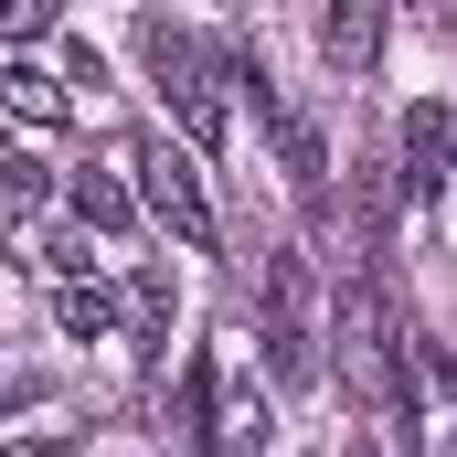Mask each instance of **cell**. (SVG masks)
<instances>
[{
    "label": "cell",
    "instance_id": "ba28073f",
    "mask_svg": "<svg viewBox=\"0 0 457 457\" xmlns=\"http://www.w3.org/2000/svg\"><path fill=\"white\" fill-rule=\"evenodd\" d=\"M245 86H255V117H266V138H277V160H287V181H298V192H320V170H330V160H320V128H309V117H298L287 96H277V86H266V64H255Z\"/></svg>",
    "mask_w": 457,
    "mask_h": 457
},
{
    "label": "cell",
    "instance_id": "e0dca14e",
    "mask_svg": "<svg viewBox=\"0 0 457 457\" xmlns=\"http://www.w3.org/2000/svg\"><path fill=\"white\" fill-rule=\"evenodd\" d=\"M341 457H372V447H341Z\"/></svg>",
    "mask_w": 457,
    "mask_h": 457
},
{
    "label": "cell",
    "instance_id": "8992f818",
    "mask_svg": "<svg viewBox=\"0 0 457 457\" xmlns=\"http://www.w3.org/2000/svg\"><path fill=\"white\" fill-rule=\"evenodd\" d=\"M128 170H138V203H149V213H160V224L181 234V245H192V255H203V245H213V192H203V160H192V149H170V138H149V149H128Z\"/></svg>",
    "mask_w": 457,
    "mask_h": 457
},
{
    "label": "cell",
    "instance_id": "52a82bcc",
    "mask_svg": "<svg viewBox=\"0 0 457 457\" xmlns=\"http://www.w3.org/2000/svg\"><path fill=\"white\" fill-rule=\"evenodd\" d=\"M394 149H404V192L436 203V192H447V160H457V117H447V107H404Z\"/></svg>",
    "mask_w": 457,
    "mask_h": 457
},
{
    "label": "cell",
    "instance_id": "3957f363",
    "mask_svg": "<svg viewBox=\"0 0 457 457\" xmlns=\"http://www.w3.org/2000/svg\"><path fill=\"white\" fill-rule=\"evenodd\" d=\"M320 341H330V298H320L309 245H287V255H266V372L320 383Z\"/></svg>",
    "mask_w": 457,
    "mask_h": 457
},
{
    "label": "cell",
    "instance_id": "4fadbf2b",
    "mask_svg": "<svg viewBox=\"0 0 457 457\" xmlns=\"http://www.w3.org/2000/svg\"><path fill=\"white\" fill-rule=\"evenodd\" d=\"M128 320H138V330H170V277H160V266L128 287Z\"/></svg>",
    "mask_w": 457,
    "mask_h": 457
},
{
    "label": "cell",
    "instance_id": "5b68a950",
    "mask_svg": "<svg viewBox=\"0 0 457 457\" xmlns=\"http://www.w3.org/2000/svg\"><path fill=\"white\" fill-rule=\"evenodd\" d=\"M181 415H192L203 457H266V404H255V383H224L213 351H192V372H181Z\"/></svg>",
    "mask_w": 457,
    "mask_h": 457
},
{
    "label": "cell",
    "instance_id": "30bf717a",
    "mask_svg": "<svg viewBox=\"0 0 457 457\" xmlns=\"http://www.w3.org/2000/svg\"><path fill=\"white\" fill-rule=\"evenodd\" d=\"M0 107L21 117V128H64L75 96H64V75H43V64H0Z\"/></svg>",
    "mask_w": 457,
    "mask_h": 457
},
{
    "label": "cell",
    "instance_id": "7c38bea8",
    "mask_svg": "<svg viewBox=\"0 0 457 457\" xmlns=\"http://www.w3.org/2000/svg\"><path fill=\"white\" fill-rule=\"evenodd\" d=\"M54 320H64V341H107V330H117V298L96 287V277H64V287H54Z\"/></svg>",
    "mask_w": 457,
    "mask_h": 457
},
{
    "label": "cell",
    "instance_id": "6da1fadb",
    "mask_svg": "<svg viewBox=\"0 0 457 457\" xmlns=\"http://www.w3.org/2000/svg\"><path fill=\"white\" fill-rule=\"evenodd\" d=\"M138 64H149V86H160V107H170V128H181L192 160L224 149V86H234V64L203 43V32H181V21H138Z\"/></svg>",
    "mask_w": 457,
    "mask_h": 457
},
{
    "label": "cell",
    "instance_id": "277c9868",
    "mask_svg": "<svg viewBox=\"0 0 457 457\" xmlns=\"http://www.w3.org/2000/svg\"><path fill=\"white\" fill-rule=\"evenodd\" d=\"M394 404H404V447H415V457H457V361H447V341L404 330Z\"/></svg>",
    "mask_w": 457,
    "mask_h": 457
},
{
    "label": "cell",
    "instance_id": "9a60e30c",
    "mask_svg": "<svg viewBox=\"0 0 457 457\" xmlns=\"http://www.w3.org/2000/svg\"><path fill=\"white\" fill-rule=\"evenodd\" d=\"M32 32H54V0H0V43H32Z\"/></svg>",
    "mask_w": 457,
    "mask_h": 457
},
{
    "label": "cell",
    "instance_id": "7a4b0ae2",
    "mask_svg": "<svg viewBox=\"0 0 457 457\" xmlns=\"http://www.w3.org/2000/svg\"><path fill=\"white\" fill-rule=\"evenodd\" d=\"M330 341H341V383L361 404H394V361H404V320L383 298V266H351L330 287Z\"/></svg>",
    "mask_w": 457,
    "mask_h": 457
},
{
    "label": "cell",
    "instance_id": "9c48e42d",
    "mask_svg": "<svg viewBox=\"0 0 457 457\" xmlns=\"http://www.w3.org/2000/svg\"><path fill=\"white\" fill-rule=\"evenodd\" d=\"M117 170H128V149H107L96 170H75V213H86L96 234H128V224H138V192H128Z\"/></svg>",
    "mask_w": 457,
    "mask_h": 457
},
{
    "label": "cell",
    "instance_id": "2e32d148",
    "mask_svg": "<svg viewBox=\"0 0 457 457\" xmlns=\"http://www.w3.org/2000/svg\"><path fill=\"white\" fill-rule=\"evenodd\" d=\"M0 457H75V436H21V447H0Z\"/></svg>",
    "mask_w": 457,
    "mask_h": 457
},
{
    "label": "cell",
    "instance_id": "8fae6325",
    "mask_svg": "<svg viewBox=\"0 0 457 457\" xmlns=\"http://www.w3.org/2000/svg\"><path fill=\"white\" fill-rule=\"evenodd\" d=\"M320 54H330L341 75H372V54H383V11H372V0L330 11V21H320Z\"/></svg>",
    "mask_w": 457,
    "mask_h": 457
},
{
    "label": "cell",
    "instance_id": "5bb4252c",
    "mask_svg": "<svg viewBox=\"0 0 457 457\" xmlns=\"http://www.w3.org/2000/svg\"><path fill=\"white\" fill-rule=\"evenodd\" d=\"M43 203V160H0V213H32Z\"/></svg>",
    "mask_w": 457,
    "mask_h": 457
}]
</instances>
